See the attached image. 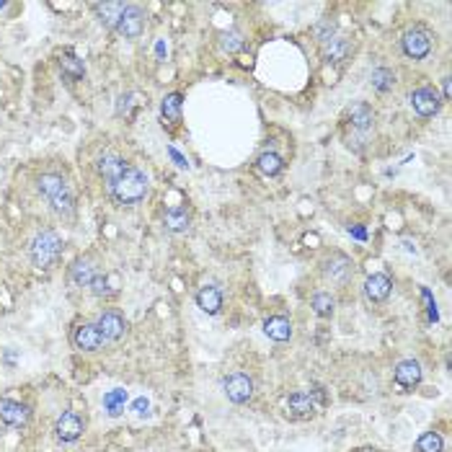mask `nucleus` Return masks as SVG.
<instances>
[{
    "instance_id": "nucleus-1",
    "label": "nucleus",
    "mask_w": 452,
    "mask_h": 452,
    "mask_svg": "<svg viewBox=\"0 0 452 452\" xmlns=\"http://www.w3.org/2000/svg\"><path fill=\"white\" fill-rule=\"evenodd\" d=\"M39 194L47 199V204L57 212V215H72L75 212V197H72V189L67 186V181L60 176V173H42L39 181Z\"/></svg>"
},
{
    "instance_id": "nucleus-2",
    "label": "nucleus",
    "mask_w": 452,
    "mask_h": 452,
    "mask_svg": "<svg viewBox=\"0 0 452 452\" xmlns=\"http://www.w3.org/2000/svg\"><path fill=\"white\" fill-rule=\"evenodd\" d=\"M108 194L117 199L119 204H140L147 194V176L135 166H127L124 173L108 189Z\"/></svg>"
},
{
    "instance_id": "nucleus-3",
    "label": "nucleus",
    "mask_w": 452,
    "mask_h": 452,
    "mask_svg": "<svg viewBox=\"0 0 452 452\" xmlns=\"http://www.w3.org/2000/svg\"><path fill=\"white\" fill-rule=\"evenodd\" d=\"M29 256L36 269H52L63 256V238L54 230H42L31 238L29 243Z\"/></svg>"
},
{
    "instance_id": "nucleus-4",
    "label": "nucleus",
    "mask_w": 452,
    "mask_h": 452,
    "mask_svg": "<svg viewBox=\"0 0 452 452\" xmlns=\"http://www.w3.org/2000/svg\"><path fill=\"white\" fill-rule=\"evenodd\" d=\"M401 45H403V52L406 57L411 60H424L426 54L432 52V34L426 31V29H408L403 39H401Z\"/></svg>"
},
{
    "instance_id": "nucleus-5",
    "label": "nucleus",
    "mask_w": 452,
    "mask_h": 452,
    "mask_svg": "<svg viewBox=\"0 0 452 452\" xmlns=\"http://www.w3.org/2000/svg\"><path fill=\"white\" fill-rule=\"evenodd\" d=\"M145 10L140 6H124L122 16L117 21V34H122L124 39H137L145 31Z\"/></svg>"
},
{
    "instance_id": "nucleus-6",
    "label": "nucleus",
    "mask_w": 452,
    "mask_h": 452,
    "mask_svg": "<svg viewBox=\"0 0 452 452\" xmlns=\"http://www.w3.org/2000/svg\"><path fill=\"white\" fill-rule=\"evenodd\" d=\"M421 364L416 360H401L396 364V372H393V380H396V388L401 393H408V390L419 388V382H421Z\"/></svg>"
},
{
    "instance_id": "nucleus-7",
    "label": "nucleus",
    "mask_w": 452,
    "mask_h": 452,
    "mask_svg": "<svg viewBox=\"0 0 452 452\" xmlns=\"http://www.w3.org/2000/svg\"><path fill=\"white\" fill-rule=\"evenodd\" d=\"M223 388L230 403H248L253 398V380L245 372H233L230 378H225Z\"/></svg>"
},
{
    "instance_id": "nucleus-8",
    "label": "nucleus",
    "mask_w": 452,
    "mask_h": 452,
    "mask_svg": "<svg viewBox=\"0 0 452 452\" xmlns=\"http://www.w3.org/2000/svg\"><path fill=\"white\" fill-rule=\"evenodd\" d=\"M96 325H99L104 341H119L127 334V321L117 310H104L99 316V321H96Z\"/></svg>"
},
{
    "instance_id": "nucleus-9",
    "label": "nucleus",
    "mask_w": 452,
    "mask_h": 452,
    "mask_svg": "<svg viewBox=\"0 0 452 452\" xmlns=\"http://www.w3.org/2000/svg\"><path fill=\"white\" fill-rule=\"evenodd\" d=\"M83 432H86V424L75 411H65L54 424V434H57L60 442H75V439L83 437Z\"/></svg>"
},
{
    "instance_id": "nucleus-10",
    "label": "nucleus",
    "mask_w": 452,
    "mask_h": 452,
    "mask_svg": "<svg viewBox=\"0 0 452 452\" xmlns=\"http://www.w3.org/2000/svg\"><path fill=\"white\" fill-rule=\"evenodd\" d=\"M29 419H31L29 406L18 403V401H10V398H0V421L6 426L21 429V426L29 424Z\"/></svg>"
},
{
    "instance_id": "nucleus-11",
    "label": "nucleus",
    "mask_w": 452,
    "mask_h": 452,
    "mask_svg": "<svg viewBox=\"0 0 452 452\" xmlns=\"http://www.w3.org/2000/svg\"><path fill=\"white\" fill-rule=\"evenodd\" d=\"M72 344L81 352H99L104 346V336H101L96 323H81L75 328V334H72Z\"/></svg>"
},
{
    "instance_id": "nucleus-12",
    "label": "nucleus",
    "mask_w": 452,
    "mask_h": 452,
    "mask_svg": "<svg viewBox=\"0 0 452 452\" xmlns=\"http://www.w3.org/2000/svg\"><path fill=\"white\" fill-rule=\"evenodd\" d=\"M323 277L334 284H346L352 277V261L344 256V253H334L331 259L323 261Z\"/></svg>"
},
{
    "instance_id": "nucleus-13",
    "label": "nucleus",
    "mask_w": 452,
    "mask_h": 452,
    "mask_svg": "<svg viewBox=\"0 0 452 452\" xmlns=\"http://www.w3.org/2000/svg\"><path fill=\"white\" fill-rule=\"evenodd\" d=\"M411 106H414L419 117H434L439 111V106H442V101H439V96L432 88H419L411 93Z\"/></svg>"
},
{
    "instance_id": "nucleus-14",
    "label": "nucleus",
    "mask_w": 452,
    "mask_h": 452,
    "mask_svg": "<svg viewBox=\"0 0 452 452\" xmlns=\"http://www.w3.org/2000/svg\"><path fill=\"white\" fill-rule=\"evenodd\" d=\"M99 274L101 269L93 259H78L70 266V284H75V287H90V282L96 280Z\"/></svg>"
},
{
    "instance_id": "nucleus-15",
    "label": "nucleus",
    "mask_w": 452,
    "mask_h": 452,
    "mask_svg": "<svg viewBox=\"0 0 452 452\" xmlns=\"http://www.w3.org/2000/svg\"><path fill=\"white\" fill-rule=\"evenodd\" d=\"M96 168H99L101 179L106 181V189H111V186H114V181L124 173L127 161H122V158H119V155H114V153H104L99 158V163H96Z\"/></svg>"
},
{
    "instance_id": "nucleus-16",
    "label": "nucleus",
    "mask_w": 452,
    "mask_h": 452,
    "mask_svg": "<svg viewBox=\"0 0 452 452\" xmlns=\"http://www.w3.org/2000/svg\"><path fill=\"white\" fill-rule=\"evenodd\" d=\"M352 54V42L349 39H344V36H334V39H328L321 49V57H323V63H344L346 57Z\"/></svg>"
},
{
    "instance_id": "nucleus-17",
    "label": "nucleus",
    "mask_w": 452,
    "mask_h": 452,
    "mask_svg": "<svg viewBox=\"0 0 452 452\" xmlns=\"http://www.w3.org/2000/svg\"><path fill=\"white\" fill-rule=\"evenodd\" d=\"M390 289H393V282L385 274H372L370 280L364 282V295L370 302H385L390 298Z\"/></svg>"
},
{
    "instance_id": "nucleus-18",
    "label": "nucleus",
    "mask_w": 452,
    "mask_h": 452,
    "mask_svg": "<svg viewBox=\"0 0 452 452\" xmlns=\"http://www.w3.org/2000/svg\"><path fill=\"white\" fill-rule=\"evenodd\" d=\"M197 305L202 307L207 316H217V313L223 310V292L217 287H212V284L202 287L197 292Z\"/></svg>"
},
{
    "instance_id": "nucleus-19",
    "label": "nucleus",
    "mask_w": 452,
    "mask_h": 452,
    "mask_svg": "<svg viewBox=\"0 0 452 452\" xmlns=\"http://www.w3.org/2000/svg\"><path fill=\"white\" fill-rule=\"evenodd\" d=\"M287 411L292 416H298V419H310L316 414V401H313L310 393H292L287 398Z\"/></svg>"
},
{
    "instance_id": "nucleus-20",
    "label": "nucleus",
    "mask_w": 452,
    "mask_h": 452,
    "mask_svg": "<svg viewBox=\"0 0 452 452\" xmlns=\"http://www.w3.org/2000/svg\"><path fill=\"white\" fill-rule=\"evenodd\" d=\"M264 331L271 341H289L292 339V323L284 316H271L264 321Z\"/></svg>"
},
{
    "instance_id": "nucleus-21",
    "label": "nucleus",
    "mask_w": 452,
    "mask_h": 452,
    "mask_svg": "<svg viewBox=\"0 0 452 452\" xmlns=\"http://www.w3.org/2000/svg\"><path fill=\"white\" fill-rule=\"evenodd\" d=\"M349 122H352L354 129H360V132H370L372 127H375V111H372L367 104H354L349 108Z\"/></svg>"
},
{
    "instance_id": "nucleus-22",
    "label": "nucleus",
    "mask_w": 452,
    "mask_h": 452,
    "mask_svg": "<svg viewBox=\"0 0 452 452\" xmlns=\"http://www.w3.org/2000/svg\"><path fill=\"white\" fill-rule=\"evenodd\" d=\"M189 223H191V215L186 207H173L163 215V225L168 227L171 233H186V230H189Z\"/></svg>"
},
{
    "instance_id": "nucleus-23",
    "label": "nucleus",
    "mask_w": 452,
    "mask_h": 452,
    "mask_svg": "<svg viewBox=\"0 0 452 452\" xmlns=\"http://www.w3.org/2000/svg\"><path fill=\"white\" fill-rule=\"evenodd\" d=\"M93 10H96V16H99V21L104 26L117 29V21L122 16V10H124V3H96Z\"/></svg>"
},
{
    "instance_id": "nucleus-24",
    "label": "nucleus",
    "mask_w": 452,
    "mask_h": 452,
    "mask_svg": "<svg viewBox=\"0 0 452 452\" xmlns=\"http://www.w3.org/2000/svg\"><path fill=\"white\" fill-rule=\"evenodd\" d=\"M181 106H184V96L181 93H168L161 104V114L166 122H179L181 119Z\"/></svg>"
},
{
    "instance_id": "nucleus-25",
    "label": "nucleus",
    "mask_w": 452,
    "mask_h": 452,
    "mask_svg": "<svg viewBox=\"0 0 452 452\" xmlns=\"http://www.w3.org/2000/svg\"><path fill=\"white\" fill-rule=\"evenodd\" d=\"M60 67H63V72L70 78V81H81L83 75H86V65H83L81 57H75V54H63L60 57Z\"/></svg>"
},
{
    "instance_id": "nucleus-26",
    "label": "nucleus",
    "mask_w": 452,
    "mask_h": 452,
    "mask_svg": "<svg viewBox=\"0 0 452 452\" xmlns=\"http://www.w3.org/2000/svg\"><path fill=\"white\" fill-rule=\"evenodd\" d=\"M310 307L316 310V316L328 318L331 313H334L336 300L331 298V292H316V295H313V300H310Z\"/></svg>"
},
{
    "instance_id": "nucleus-27",
    "label": "nucleus",
    "mask_w": 452,
    "mask_h": 452,
    "mask_svg": "<svg viewBox=\"0 0 452 452\" xmlns=\"http://www.w3.org/2000/svg\"><path fill=\"white\" fill-rule=\"evenodd\" d=\"M124 401H127V390L114 388L104 396V406H106V411L111 416H119L122 411H124Z\"/></svg>"
},
{
    "instance_id": "nucleus-28",
    "label": "nucleus",
    "mask_w": 452,
    "mask_h": 452,
    "mask_svg": "<svg viewBox=\"0 0 452 452\" xmlns=\"http://www.w3.org/2000/svg\"><path fill=\"white\" fill-rule=\"evenodd\" d=\"M444 442L437 432H424L416 439V452H442Z\"/></svg>"
},
{
    "instance_id": "nucleus-29",
    "label": "nucleus",
    "mask_w": 452,
    "mask_h": 452,
    "mask_svg": "<svg viewBox=\"0 0 452 452\" xmlns=\"http://www.w3.org/2000/svg\"><path fill=\"white\" fill-rule=\"evenodd\" d=\"M256 166H259V171L266 173V176H277V173L282 171V166H284V163H282V158L277 153H261V155H259V163H256Z\"/></svg>"
},
{
    "instance_id": "nucleus-30",
    "label": "nucleus",
    "mask_w": 452,
    "mask_h": 452,
    "mask_svg": "<svg viewBox=\"0 0 452 452\" xmlns=\"http://www.w3.org/2000/svg\"><path fill=\"white\" fill-rule=\"evenodd\" d=\"M90 292H93L96 298H108V295H114V292H117V287H111V277L101 271L99 277L90 282Z\"/></svg>"
},
{
    "instance_id": "nucleus-31",
    "label": "nucleus",
    "mask_w": 452,
    "mask_h": 452,
    "mask_svg": "<svg viewBox=\"0 0 452 452\" xmlns=\"http://www.w3.org/2000/svg\"><path fill=\"white\" fill-rule=\"evenodd\" d=\"M393 83H396V75H393V70H388V67H378V70L372 72V86L378 90H390L393 88Z\"/></svg>"
},
{
    "instance_id": "nucleus-32",
    "label": "nucleus",
    "mask_w": 452,
    "mask_h": 452,
    "mask_svg": "<svg viewBox=\"0 0 452 452\" xmlns=\"http://www.w3.org/2000/svg\"><path fill=\"white\" fill-rule=\"evenodd\" d=\"M220 49L223 52H238V49H243V36L238 34V31H225V34L220 36Z\"/></svg>"
},
{
    "instance_id": "nucleus-33",
    "label": "nucleus",
    "mask_w": 452,
    "mask_h": 452,
    "mask_svg": "<svg viewBox=\"0 0 452 452\" xmlns=\"http://www.w3.org/2000/svg\"><path fill=\"white\" fill-rule=\"evenodd\" d=\"M334 24H331V21H323V24H318L316 26V36L318 39H321V42H328V39H334Z\"/></svg>"
},
{
    "instance_id": "nucleus-34",
    "label": "nucleus",
    "mask_w": 452,
    "mask_h": 452,
    "mask_svg": "<svg viewBox=\"0 0 452 452\" xmlns=\"http://www.w3.org/2000/svg\"><path fill=\"white\" fill-rule=\"evenodd\" d=\"M132 99H135V93H124V96H119V104H117L119 117H127V114L132 111Z\"/></svg>"
},
{
    "instance_id": "nucleus-35",
    "label": "nucleus",
    "mask_w": 452,
    "mask_h": 452,
    "mask_svg": "<svg viewBox=\"0 0 452 452\" xmlns=\"http://www.w3.org/2000/svg\"><path fill=\"white\" fill-rule=\"evenodd\" d=\"M132 408H135V414L145 416V414H147V408H150V403H147V398H137L135 406H132Z\"/></svg>"
},
{
    "instance_id": "nucleus-36",
    "label": "nucleus",
    "mask_w": 452,
    "mask_h": 452,
    "mask_svg": "<svg viewBox=\"0 0 452 452\" xmlns=\"http://www.w3.org/2000/svg\"><path fill=\"white\" fill-rule=\"evenodd\" d=\"M168 155H171L173 161L179 163L181 168H184V166H186V158H181V155H179V153H176V150H173V147H168Z\"/></svg>"
},
{
    "instance_id": "nucleus-37",
    "label": "nucleus",
    "mask_w": 452,
    "mask_h": 452,
    "mask_svg": "<svg viewBox=\"0 0 452 452\" xmlns=\"http://www.w3.org/2000/svg\"><path fill=\"white\" fill-rule=\"evenodd\" d=\"M444 99H450V78H444Z\"/></svg>"
},
{
    "instance_id": "nucleus-38",
    "label": "nucleus",
    "mask_w": 452,
    "mask_h": 452,
    "mask_svg": "<svg viewBox=\"0 0 452 452\" xmlns=\"http://www.w3.org/2000/svg\"><path fill=\"white\" fill-rule=\"evenodd\" d=\"M362 452H380V450H372V447H367V450H362Z\"/></svg>"
}]
</instances>
